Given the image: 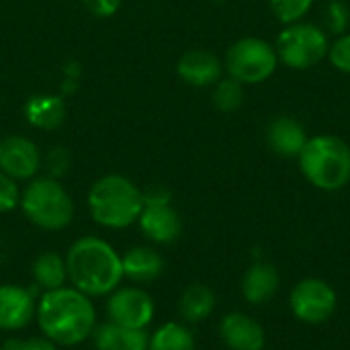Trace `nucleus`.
I'll use <instances>...</instances> for the list:
<instances>
[{
	"mask_svg": "<svg viewBox=\"0 0 350 350\" xmlns=\"http://www.w3.org/2000/svg\"><path fill=\"white\" fill-rule=\"evenodd\" d=\"M35 322L39 332L57 347H78L90 340L98 324L92 297L72 285L41 293Z\"/></svg>",
	"mask_w": 350,
	"mask_h": 350,
	"instance_id": "obj_1",
	"label": "nucleus"
},
{
	"mask_svg": "<svg viewBox=\"0 0 350 350\" xmlns=\"http://www.w3.org/2000/svg\"><path fill=\"white\" fill-rule=\"evenodd\" d=\"M68 285L88 297H107L123 283L121 252L98 238L82 236L74 240L66 252Z\"/></svg>",
	"mask_w": 350,
	"mask_h": 350,
	"instance_id": "obj_2",
	"label": "nucleus"
},
{
	"mask_svg": "<svg viewBox=\"0 0 350 350\" xmlns=\"http://www.w3.org/2000/svg\"><path fill=\"white\" fill-rule=\"evenodd\" d=\"M86 205L96 226L125 230L137 224L144 209V191L131 178L111 172L90 185Z\"/></svg>",
	"mask_w": 350,
	"mask_h": 350,
	"instance_id": "obj_3",
	"label": "nucleus"
},
{
	"mask_svg": "<svg viewBox=\"0 0 350 350\" xmlns=\"http://www.w3.org/2000/svg\"><path fill=\"white\" fill-rule=\"evenodd\" d=\"M18 207L29 224L45 232L66 230L76 215L72 195L66 191L62 180L51 176L31 178L25 189H21Z\"/></svg>",
	"mask_w": 350,
	"mask_h": 350,
	"instance_id": "obj_4",
	"label": "nucleus"
},
{
	"mask_svg": "<svg viewBox=\"0 0 350 350\" xmlns=\"http://www.w3.org/2000/svg\"><path fill=\"white\" fill-rule=\"evenodd\" d=\"M297 160L308 183L320 191H340L350 183V148L336 135L310 137Z\"/></svg>",
	"mask_w": 350,
	"mask_h": 350,
	"instance_id": "obj_5",
	"label": "nucleus"
},
{
	"mask_svg": "<svg viewBox=\"0 0 350 350\" xmlns=\"http://www.w3.org/2000/svg\"><path fill=\"white\" fill-rule=\"evenodd\" d=\"M330 41L314 23H293L277 37V57L291 70H310L328 55Z\"/></svg>",
	"mask_w": 350,
	"mask_h": 350,
	"instance_id": "obj_6",
	"label": "nucleus"
},
{
	"mask_svg": "<svg viewBox=\"0 0 350 350\" xmlns=\"http://www.w3.org/2000/svg\"><path fill=\"white\" fill-rule=\"evenodd\" d=\"M277 49L260 37L238 39L226 53V70L240 84H260L277 70Z\"/></svg>",
	"mask_w": 350,
	"mask_h": 350,
	"instance_id": "obj_7",
	"label": "nucleus"
},
{
	"mask_svg": "<svg viewBox=\"0 0 350 350\" xmlns=\"http://www.w3.org/2000/svg\"><path fill=\"white\" fill-rule=\"evenodd\" d=\"M338 306V295L334 287L318 277H308L295 283L289 293V308L291 314L310 326L328 322Z\"/></svg>",
	"mask_w": 350,
	"mask_h": 350,
	"instance_id": "obj_8",
	"label": "nucleus"
},
{
	"mask_svg": "<svg viewBox=\"0 0 350 350\" xmlns=\"http://www.w3.org/2000/svg\"><path fill=\"white\" fill-rule=\"evenodd\" d=\"M105 314L109 322L119 326L148 330L156 316V304L154 297L139 285H119L107 295Z\"/></svg>",
	"mask_w": 350,
	"mask_h": 350,
	"instance_id": "obj_9",
	"label": "nucleus"
},
{
	"mask_svg": "<svg viewBox=\"0 0 350 350\" xmlns=\"http://www.w3.org/2000/svg\"><path fill=\"white\" fill-rule=\"evenodd\" d=\"M41 152L37 144L25 135H6L0 139V172L8 174L16 183L39 176Z\"/></svg>",
	"mask_w": 350,
	"mask_h": 350,
	"instance_id": "obj_10",
	"label": "nucleus"
},
{
	"mask_svg": "<svg viewBox=\"0 0 350 350\" xmlns=\"http://www.w3.org/2000/svg\"><path fill=\"white\" fill-rule=\"evenodd\" d=\"M37 295L31 287L16 283L0 285V332H21L33 320L37 312Z\"/></svg>",
	"mask_w": 350,
	"mask_h": 350,
	"instance_id": "obj_11",
	"label": "nucleus"
},
{
	"mask_svg": "<svg viewBox=\"0 0 350 350\" xmlns=\"http://www.w3.org/2000/svg\"><path fill=\"white\" fill-rule=\"evenodd\" d=\"M139 232L154 244H172L183 232V219L170 203H144L137 217Z\"/></svg>",
	"mask_w": 350,
	"mask_h": 350,
	"instance_id": "obj_12",
	"label": "nucleus"
},
{
	"mask_svg": "<svg viewBox=\"0 0 350 350\" xmlns=\"http://www.w3.org/2000/svg\"><path fill=\"white\" fill-rule=\"evenodd\" d=\"M219 338L230 350H265V328L244 312H230L219 322Z\"/></svg>",
	"mask_w": 350,
	"mask_h": 350,
	"instance_id": "obj_13",
	"label": "nucleus"
},
{
	"mask_svg": "<svg viewBox=\"0 0 350 350\" xmlns=\"http://www.w3.org/2000/svg\"><path fill=\"white\" fill-rule=\"evenodd\" d=\"M221 70L224 68L217 55L207 49H191L176 64V74L180 80L197 88L213 86L221 78Z\"/></svg>",
	"mask_w": 350,
	"mask_h": 350,
	"instance_id": "obj_14",
	"label": "nucleus"
},
{
	"mask_svg": "<svg viewBox=\"0 0 350 350\" xmlns=\"http://www.w3.org/2000/svg\"><path fill=\"white\" fill-rule=\"evenodd\" d=\"M123 279L133 285H148L164 273V258L152 246H133L121 254Z\"/></svg>",
	"mask_w": 350,
	"mask_h": 350,
	"instance_id": "obj_15",
	"label": "nucleus"
},
{
	"mask_svg": "<svg viewBox=\"0 0 350 350\" xmlns=\"http://www.w3.org/2000/svg\"><path fill=\"white\" fill-rule=\"evenodd\" d=\"M281 287V277L275 265L254 262L242 277V297L252 306L269 304Z\"/></svg>",
	"mask_w": 350,
	"mask_h": 350,
	"instance_id": "obj_16",
	"label": "nucleus"
},
{
	"mask_svg": "<svg viewBox=\"0 0 350 350\" xmlns=\"http://www.w3.org/2000/svg\"><path fill=\"white\" fill-rule=\"evenodd\" d=\"M308 135L304 125L287 115H281L277 119H273L267 127V144L269 148L283 156V158H297L304 150V146L308 144Z\"/></svg>",
	"mask_w": 350,
	"mask_h": 350,
	"instance_id": "obj_17",
	"label": "nucleus"
},
{
	"mask_svg": "<svg viewBox=\"0 0 350 350\" xmlns=\"http://www.w3.org/2000/svg\"><path fill=\"white\" fill-rule=\"evenodd\" d=\"M90 340L96 350H148L150 332L119 326L107 320L96 324Z\"/></svg>",
	"mask_w": 350,
	"mask_h": 350,
	"instance_id": "obj_18",
	"label": "nucleus"
},
{
	"mask_svg": "<svg viewBox=\"0 0 350 350\" xmlns=\"http://www.w3.org/2000/svg\"><path fill=\"white\" fill-rule=\"evenodd\" d=\"M68 107L62 94H33L25 103V119L31 127L53 131L64 125Z\"/></svg>",
	"mask_w": 350,
	"mask_h": 350,
	"instance_id": "obj_19",
	"label": "nucleus"
},
{
	"mask_svg": "<svg viewBox=\"0 0 350 350\" xmlns=\"http://www.w3.org/2000/svg\"><path fill=\"white\" fill-rule=\"evenodd\" d=\"M31 277H33V285L41 293L66 287L68 285L66 256L55 250H45L37 254L31 265Z\"/></svg>",
	"mask_w": 350,
	"mask_h": 350,
	"instance_id": "obj_20",
	"label": "nucleus"
},
{
	"mask_svg": "<svg viewBox=\"0 0 350 350\" xmlns=\"http://www.w3.org/2000/svg\"><path fill=\"white\" fill-rule=\"evenodd\" d=\"M215 310V293L203 285V283H193L189 285L178 299V316L185 324L195 326L205 322Z\"/></svg>",
	"mask_w": 350,
	"mask_h": 350,
	"instance_id": "obj_21",
	"label": "nucleus"
},
{
	"mask_svg": "<svg viewBox=\"0 0 350 350\" xmlns=\"http://www.w3.org/2000/svg\"><path fill=\"white\" fill-rule=\"evenodd\" d=\"M148 350H197L195 336L185 322H164L150 334Z\"/></svg>",
	"mask_w": 350,
	"mask_h": 350,
	"instance_id": "obj_22",
	"label": "nucleus"
},
{
	"mask_svg": "<svg viewBox=\"0 0 350 350\" xmlns=\"http://www.w3.org/2000/svg\"><path fill=\"white\" fill-rule=\"evenodd\" d=\"M244 84H240L234 78H219L213 84V92H211V100L215 105L217 111L221 113H234L242 107L244 100Z\"/></svg>",
	"mask_w": 350,
	"mask_h": 350,
	"instance_id": "obj_23",
	"label": "nucleus"
},
{
	"mask_svg": "<svg viewBox=\"0 0 350 350\" xmlns=\"http://www.w3.org/2000/svg\"><path fill=\"white\" fill-rule=\"evenodd\" d=\"M271 10L283 25H293L299 23L310 8L314 6V0H269Z\"/></svg>",
	"mask_w": 350,
	"mask_h": 350,
	"instance_id": "obj_24",
	"label": "nucleus"
},
{
	"mask_svg": "<svg viewBox=\"0 0 350 350\" xmlns=\"http://www.w3.org/2000/svg\"><path fill=\"white\" fill-rule=\"evenodd\" d=\"M70 166H72V156L64 146L49 148L47 154L41 160V168L45 170V176H51V178H57V180L68 174Z\"/></svg>",
	"mask_w": 350,
	"mask_h": 350,
	"instance_id": "obj_25",
	"label": "nucleus"
},
{
	"mask_svg": "<svg viewBox=\"0 0 350 350\" xmlns=\"http://www.w3.org/2000/svg\"><path fill=\"white\" fill-rule=\"evenodd\" d=\"M350 23V10L349 4L345 0H330L326 6V27L330 29V33H334L336 37L347 33Z\"/></svg>",
	"mask_w": 350,
	"mask_h": 350,
	"instance_id": "obj_26",
	"label": "nucleus"
},
{
	"mask_svg": "<svg viewBox=\"0 0 350 350\" xmlns=\"http://www.w3.org/2000/svg\"><path fill=\"white\" fill-rule=\"evenodd\" d=\"M330 64L338 70V72H345L350 74V33H342L336 37L334 43H330L328 47V55Z\"/></svg>",
	"mask_w": 350,
	"mask_h": 350,
	"instance_id": "obj_27",
	"label": "nucleus"
},
{
	"mask_svg": "<svg viewBox=\"0 0 350 350\" xmlns=\"http://www.w3.org/2000/svg\"><path fill=\"white\" fill-rule=\"evenodd\" d=\"M21 203V187L14 178L0 172V213H10Z\"/></svg>",
	"mask_w": 350,
	"mask_h": 350,
	"instance_id": "obj_28",
	"label": "nucleus"
},
{
	"mask_svg": "<svg viewBox=\"0 0 350 350\" xmlns=\"http://www.w3.org/2000/svg\"><path fill=\"white\" fill-rule=\"evenodd\" d=\"M4 350H57V345H53L49 338H45L43 334L39 336H29V338H18L12 336L8 338L4 345Z\"/></svg>",
	"mask_w": 350,
	"mask_h": 350,
	"instance_id": "obj_29",
	"label": "nucleus"
},
{
	"mask_svg": "<svg viewBox=\"0 0 350 350\" xmlns=\"http://www.w3.org/2000/svg\"><path fill=\"white\" fill-rule=\"evenodd\" d=\"M82 4L86 6V10L98 18H109L113 16L119 6H121V0H82Z\"/></svg>",
	"mask_w": 350,
	"mask_h": 350,
	"instance_id": "obj_30",
	"label": "nucleus"
},
{
	"mask_svg": "<svg viewBox=\"0 0 350 350\" xmlns=\"http://www.w3.org/2000/svg\"><path fill=\"white\" fill-rule=\"evenodd\" d=\"M0 350H4V347H0Z\"/></svg>",
	"mask_w": 350,
	"mask_h": 350,
	"instance_id": "obj_31",
	"label": "nucleus"
},
{
	"mask_svg": "<svg viewBox=\"0 0 350 350\" xmlns=\"http://www.w3.org/2000/svg\"><path fill=\"white\" fill-rule=\"evenodd\" d=\"M0 139H2V137H0Z\"/></svg>",
	"mask_w": 350,
	"mask_h": 350,
	"instance_id": "obj_32",
	"label": "nucleus"
}]
</instances>
